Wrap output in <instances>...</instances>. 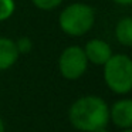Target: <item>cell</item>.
<instances>
[{"label": "cell", "instance_id": "3", "mask_svg": "<svg viewBox=\"0 0 132 132\" xmlns=\"http://www.w3.org/2000/svg\"><path fill=\"white\" fill-rule=\"evenodd\" d=\"M104 82L117 95H128L132 89V60L128 54H112L104 64Z\"/></svg>", "mask_w": 132, "mask_h": 132}, {"label": "cell", "instance_id": "15", "mask_svg": "<svg viewBox=\"0 0 132 132\" xmlns=\"http://www.w3.org/2000/svg\"><path fill=\"white\" fill-rule=\"evenodd\" d=\"M121 132H132V129L129 128V129H121Z\"/></svg>", "mask_w": 132, "mask_h": 132}, {"label": "cell", "instance_id": "12", "mask_svg": "<svg viewBox=\"0 0 132 132\" xmlns=\"http://www.w3.org/2000/svg\"><path fill=\"white\" fill-rule=\"evenodd\" d=\"M112 2L119 6H131L132 4V0H112Z\"/></svg>", "mask_w": 132, "mask_h": 132}, {"label": "cell", "instance_id": "7", "mask_svg": "<svg viewBox=\"0 0 132 132\" xmlns=\"http://www.w3.org/2000/svg\"><path fill=\"white\" fill-rule=\"evenodd\" d=\"M19 51L14 40L0 36V71L12 68L19 60Z\"/></svg>", "mask_w": 132, "mask_h": 132}, {"label": "cell", "instance_id": "14", "mask_svg": "<svg viewBox=\"0 0 132 132\" xmlns=\"http://www.w3.org/2000/svg\"><path fill=\"white\" fill-rule=\"evenodd\" d=\"M95 132H109L106 128H101V129H98V131H95Z\"/></svg>", "mask_w": 132, "mask_h": 132}, {"label": "cell", "instance_id": "13", "mask_svg": "<svg viewBox=\"0 0 132 132\" xmlns=\"http://www.w3.org/2000/svg\"><path fill=\"white\" fill-rule=\"evenodd\" d=\"M0 132H6V125H4V121L0 117Z\"/></svg>", "mask_w": 132, "mask_h": 132}, {"label": "cell", "instance_id": "10", "mask_svg": "<svg viewBox=\"0 0 132 132\" xmlns=\"http://www.w3.org/2000/svg\"><path fill=\"white\" fill-rule=\"evenodd\" d=\"M37 9L44 10V12H50V10L57 9L58 6H61L64 0H31Z\"/></svg>", "mask_w": 132, "mask_h": 132}, {"label": "cell", "instance_id": "8", "mask_svg": "<svg viewBox=\"0 0 132 132\" xmlns=\"http://www.w3.org/2000/svg\"><path fill=\"white\" fill-rule=\"evenodd\" d=\"M115 38L123 47L132 46V19L122 17L115 26Z\"/></svg>", "mask_w": 132, "mask_h": 132}, {"label": "cell", "instance_id": "2", "mask_svg": "<svg viewBox=\"0 0 132 132\" xmlns=\"http://www.w3.org/2000/svg\"><path fill=\"white\" fill-rule=\"evenodd\" d=\"M95 24V10L87 3L75 2L61 10L58 26L64 34L70 37H81L87 34Z\"/></svg>", "mask_w": 132, "mask_h": 132}, {"label": "cell", "instance_id": "5", "mask_svg": "<svg viewBox=\"0 0 132 132\" xmlns=\"http://www.w3.org/2000/svg\"><path fill=\"white\" fill-rule=\"evenodd\" d=\"M109 121L119 129L132 128V101L121 98L109 106Z\"/></svg>", "mask_w": 132, "mask_h": 132}, {"label": "cell", "instance_id": "9", "mask_svg": "<svg viewBox=\"0 0 132 132\" xmlns=\"http://www.w3.org/2000/svg\"><path fill=\"white\" fill-rule=\"evenodd\" d=\"M16 12L14 0H0V21L10 19Z\"/></svg>", "mask_w": 132, "mask_h": 132}, {"label": "cell", "instance_id": "6", "mask_svg": "<svg viewBox=\"0 0 132 132\" xmlns=\"http://www.w3.org/2000/svg\"><path fill=\"white\" fill-rule=\"evenodd\" d=\"M82 50L85 53L88 63L94 64V65H104L109 60V57L114 54L111 46L102 38H91V40H88L87 44L82 47Z\"/></svg>", "mask_w": 132, "mask_h": 132}, {"label": "cell", "instance_id": "4", "mask_svg": "<svg viewBox=\"0 0 132 132\" xmlns=\"http://www.w3.org/2000/svg\"><path fill=\"white\" fill-rule=\"evenodd\" d=\"M88 60L82 47L68 46L61 51L58 57V71L61 77L68 81H75L87 72Z\"/></svg>", "mask_w": 132, "mask_h": 132}, {"label": "cell", "instance_id": "11", "mask_svg": "<svg viewBox=\"0 0 132 132\" xmlns=\"http://www.w3.org/2000/svg\"><path fill=\"white\" fill-rule=\"evenodd\" d=\"M14 43H16V47H17L19 54H27V53H30L33 50V41H31V38L27 37V36L19 37Z\"/></svg>", "mask_w": 132, "mask_h": 132}, {"label": "cell", "instance_id": "1", "mask_svg": "<svg viewBox=\"0 0 132 132\" xmlns=\"http://www.w3.org/2000/svg\"><path fill=\"white\" fill-rule=\"evenodd\" d=\"M68 121L80 132H95L106 128L109 105L98 95H84L75 100L68 109Z\"/></svg>", "mask_w": 132, "mask_h": 132}]
</instances>
